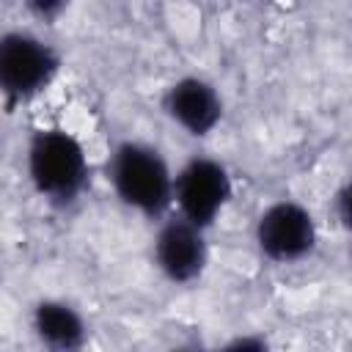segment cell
<instances>
[{
    "label": "cell",
    "mask_w": 352,
    "mask_h": 352,
    "mask_svg": "<svg viewBox=\"0 0 352 352\" xmlns=\"http://www.w3.org/2000/svg\"><path fill=\"white\" fill-rule=\"evenodd\" d=\"M28 173L33 187L52 204H72L88 176L85 151L80 140L63 129H44L30 140Z\"/></svg>",
    "instance_id": "cell-1"
},
{
    "label": "cell",
    "mask_w": 352,
    "mask_h": 352,
    "mask_svg": "<svg viewBox=\"0 0 352 352\" xmlns=\"http://www.w3.org/2000/svg\"><path fill=\"white\" fill-rule=\"evenodd\" d=\"M110 182L118 192V198L143 212V214H160L168 209L173 198V179L151 146L143 143H121L110 162Z\"/></svg>",
    "instance_id": "cell-2"
},
{
    "label": "cell",
    "mask_w": 352,
    "mask_h": 352,
    "mask_svg": "<svg viewBox=\"0 0 352 352\" xmlns=\"http://www.w3.org/2000/svg\"><path fill=\"white\" fill-rule=\"evenodd\" d=\"M58 55L28 33H8L0 44V85L8 99H28L50 85Z\"/></svg>",
    "instance_id": "cell-3"
},
{
    "label": "cell",
    "mask_w": 352,
    "mask_h": 352,
    "mask_svg": "<svg viewBox=\"0 0 352 352\" xmlns=\"http://www.w3.org/2000/svg\"><path fill=\"white\" fill-rule=\"evenodd\" d=\"M228 195H231L228 173L214 160H204V157L190 160L173 182V198L182 209V217H187L198 228H206L220 214Z\"/></svg>",
    "instance_id": "cell-4"
},
{
    "label": "cell",
    "mask_w": 352,
    "mask_h": 352,
    "mask_svg": "<svg viewBox=\"0 0 352 352\" xmlns=\"http://www.w3.org/2000/svg\"><path fill=\"white\" fill-rule=\"evenodd\" d=\"M256 242L272 261H297L311 253L316 242V226L308 209L292 201L272 204L256 226Z\"/></svg>",
    "instance_id": "cell-5"
},
{
    "label": "cell",
    "mask_w": 352,
    "mask_h": 352,
    "mask_svg": "<svg viewBox=\"0 0 352 352\" xmlns=\"http://www.w3.org/2000/svg\"><path fill=\"white\" fill-rule=\"evenodd\" d=\"M201 231L204 228H198L187 217L170 220L160 228L154 239V258L165 278H170L173 283H190L204 272L206 242Z\"/></svg>",
    "instance_id": "cell-6"
},
{
    "label": "cell",
    "mask_w": 352,
    "mask_h": 352,
    "mask_svg": "<svg viewBox=\"0 0 352 352\" xmlns=\"http://www.w3.org/2000/svg\"><path fill=\"white\" fill-rule=\"evenodd\" d=\"M165 107H168V116L190 135H209L223 116L214 88L198 77L179 80L168 91Z\"/></svg>",
    "instance_id": "cell-7"
},
{
    "label": "cell",
    "mask_w": 352,
    "mask_h": 352,
    "mask_svg": "<svg viewBox=\"0 0 352 352\" xmlns=\"http://www.w3.org/2000/svg\"><path fill=\"white\" fill-rule=\"evenodd\" d=\"M33 330L38 341L50 349H77L85 344V322L82 316L58 300H44L33 311Z\"/></svg>",
    "instance_id": "cell-8"
},
{
    "label": "cell",
    "mask_w": 352,
    "mask_h": 352,
    "mask_svg": "<svg viewBox=\"0 0 352 352\" xmlns=\"http://www.w3.org/2000/svg\"><path fill=\"white\" fill-rule=\"evenodd\" d=\"M28 6H30V11H33L36 16L52 19V16H58V14L69 6V0H28Z\"/></svg>",
    "instance_id": "cell-9"
},
{
    "label": "cell",
    "mask_w": 352,
    "mask_h": 352,
    "mask_svg": "<svg viewBox=\"0 0 352 352\" xmlns=\"http://www.w3.org/2000/svg\"><path fill=\"white\" fill-rule=\"evenodd\" d=\"M336 209H338V220H341V226H344L346 231H352V182L338 192V204H336Z\"/></svg>",
    "instance_id": "cell-10"
}]
</instances>
